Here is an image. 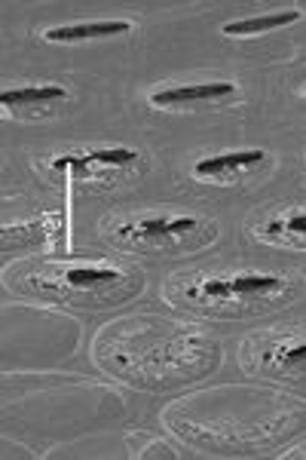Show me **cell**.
<instances>
[{"instance_id":"6da1fadb","label":"cell","mask_w":306,"mask_h":460,"mask_svg":"<svg viewBox=\"0 0 306 460\" xmlns=\"http://www.w3.org/2000/svg\"><path fill=\"white\" fill-rule=\"evenodd\" d=\"M233 84H188V86H169L151 95V105L156 108H181V105H197V102H214L233 95Z\"/></svg>"},{"instance_id":"7a4b0ae2","label":"cell","mask_w":306,"mask_h":460,"mask_svg":"<svg viewBox=\"0 0 306 460\" xmlns=\"http://www.w3.org/2000/svg\"><path fill=\"white\" fill-rule=\"evenodd\" d=\"M138 154L132 147H101V151H89V154H68V157H58L52 166L56 169H74V175H83L92 166H126L132 163Z\"/></svg>"},{"instance_id":"3957f363","label":"cell","mask_w":306,"mask_h":460,"mask_svg":"<svg viewBox=\"0 0 306 460\" xmlns=\"http://www.w3.org/2000/svg\"><path fill=\"white\" fill-rule=\"evenodd\" d=\"M132 22L126 19H108V22H80V25H62L49 28L47 40L52 43H71V40H92V37H114V34H129Z\"/></svg>"},{"instance_id":"277c9868","label":"cell","mask_w":306,"mask_h":460,"mask_svg":"<svg viewBox=\"0 0 306 460\" xmlns=\"http://www.w3.org/2000/svg\"><path fill=\"white\" fill-rule=\"evenodd\" d=\"M267 154L264 151H230V154H218V157H205L193 166V175L199 178H218V175H230L239 172V169L258 166Z\"/></svg>"},{"instance_id":"5b68a950","label":"cell","mask_w":306,"mask_h":460,"mask_svg":"<svg viewBox=\"0 0 306 460\" xmlns=\"http://www.w3.org/2000/svg\"><path fill=\"white\" fill-rule=\"evenodd\" d=\"M294 22H301V10H282V13H270V16L227 22V25H223V34H230V37H249V34H260V31H275V28L294 25Z\"/></svg>"},{"instance_id":"8992f818","label":"cell","mask_w":306,"mask_h":460,"mask_svg":"<svg viewBox=\"0 0 306 460\" xmlns=\"http://www.w3.org/2000/svg\"><path fill=\"white\" fill-rule=\"evenodd\" d=\"M62 86H22V89H4L0 93V105L4 108H25V105H49V102L65 99Z\"/></svg>"},{"instance_id":"52a82bcc","label":"cell","mask_w":306,"mask_h":460,"mask_svg":"<svg viewBox=\"0 0 306 460\" xmlns=\"http://www.w3.org/2000/svg\"><path fill=\"white\" fill-rule=\"evenodd\" d=\"M193 227H197V218L184 215V218H141L126 230L136 236H175V234H188Z\"/></svg>"},{"instance_id":"ba28073f","label":"cell","mask_w":306,"mask_h":460,"mask_svg":"<svg viewBox=\"0 0 306 460\" xmlns=\"http://www.w3.org/2000/svg\"><path fill=\"white\" fill-rule=\"evenodd\" d=\"M230 288H233L236 298H245V295L275 292V288H282V279L270 277V273H242V277L230 279Z\"/></svg>"},{"instance_id":"9c48e42d","label":"cell","mask_w":306,"mask_h":460,"mask_svg":"<svg viewBox=\"0 0 306 460\" xmlns=\"http://www.w3.org/2000/svg\"><path fill=\"white\" fill-rule=\"evenodd\" d=\"M65 279H68L71 286H101V283H114L117 273L108 270V267H74V270L65 273Z\"/></svg>"},{"instance_id":"30bf717a","label":"cell","mask_w":306,"mask_h":460,"mask_svg":"<svg viewBox=\"0 0 306 460\" xmlns=\"http://www.w3.org/2000/svg\"><path fill=\"white\" fill-rule=\"evenodd\" d=\"M267 230H285V234H306V212L288 215L285 221H273Z\"/></svg>"},{"instance_id":"8fae6325","label":"cell","mask_w":306,"mask_h":460,"mask_svg":"<svg viewBox=\"0 0 306 460\" xmlns=\"http://www.w3.org/2000/svg\"><path fill=\"white\" fill-rule=\"evenodd\" d=\"M199 292L205 298H233V288H230V279H205Z\"/></svg>"},{"instance_id":"7c38bea8","label":"cell","mask_w":306,"mask_h":460,"mask_svg":"<svg viewBox=\"0 0 306 460\" xmlns=\"http://www.w3.org/2000/svg\"><path fill=\"white\" fill-rule=\"evenodd\" d=\"M282 366H301V362H306V344H294L288 347V350L279 353Z\"/></svg>"}]
</instances>
